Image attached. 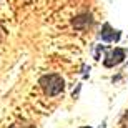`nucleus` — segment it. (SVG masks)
I'll list each match as a JSON object with an SVG mask.
<instances>
[{"label": "nucleus", "mask_w": 128, "mask_h": 128, "mask_svg": "<svg viewBox=\"0 0 128 128\" xmlns=\"http://www.w3.org/2000/svg\"><path fill=\"white\" fill-rule=\"evenodd\" d=\"M38 85L42 86L45 96H57L65 90V80L58 73H47V75L40 76Z\"/></svg>", "instance_id": "1"}, {"label": "nucleus", "mask_w": 128, "mask_h": 128, "mask_svg": "<svg viewBox=\"0 0 128 128\" xmlns=\"http://www.w3.org/2000/svg\"><path fill=\"white\" fill-rule=\"evenodd\" d=\"M126 58V52L123 48H113L110 50L106 55H105V60H103V65L106 68H112V66H116L120 63H123V60Z\"/></svg>", "instance_id": "2"}, {"label": "nucleus", "mask_w": 128, "mask_h": 128, "mask_svg": "<svg viewBox=\"0 0 128 128\" xmlns=\"http://www.w3.org/2000/svg\"><path fill=\"white\" fill-rule=\"evenodd\" d=\"M100 40L103 42H118L120 37H122V32L120 30H115L110 24H105L102 27V32H100Z\"/></svg>", "instance_id": "3"}, {"label": "nucleus", "mask_w": 128, "mask_h": 128, "mask_svg": "<svg viewBox=\"0 0 128 128\" xmlns=\"http://www.w3.org/2000/svg\"><path fill=\"white\" fill-rule=\"evenodd\" d=\"M92 24H93V18H92L90 14L78 15V17H75V20H73V27H75L76 30H85V28H88V27H92Z\"/></svg>", "instance_id": "4"}, {"label": "nucleus", "mask_w": 128, "mask_h": 128, "mask_svg": "<svg viewBox=\"0 0 128 128\" xmlns=\"http://www.w3.org/2000/svg\"><path fill=\"white\" fill-rule=\"evenodd\" d=\"M100 128H105V122H103V123H102V126H100Z\"/></svg>", "instance_id": "5"}]
</instances>
